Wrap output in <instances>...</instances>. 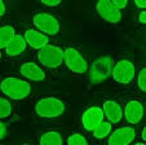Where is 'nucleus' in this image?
<instances>
[{"instance_id":"cd10ccee","label":"nucleus","mask_w":146,"mask_h":145,"mask_svg":"<svg viewBox=\"0 0 146 145\" xmlns=\"http://www.w3.org/2000/svg\"><path fill=\"white\" fill-rule=\"evenodd\" d=\"M141 137H142V140H146V128H142V132H141Z\"/></svg>"},{"instance_id":"412c9836","label":"nucleus","mask_w":146,"mask_h":145,"mask_svg":"<svg viewBox=\"0 0 146 145\" xmlns=\"http://www.w3.org/2000/svg\"><path fill=\"white\" fill-rule=\"evenodd\" d=\"M137 86L140 88L141 92H145L146 91V69L142 67L138 73V77H137Z\"/></svg>"},{"instance_id":"ddd939ff","label":"nucleus","mask_w":146,"mask_h":145,"mask_svg":"<svg viewBox=\"0 0 146 145\" xmlns=\"http://www.w3.org/2000/svg\"><path fill=\"white\" fill-rule=\"evenodd\" d=\"M102 112L110 123H118L123 119V108L115 100H106L102 104Z\"/></svg>"},{"instance_id":"6ab92c4d","label":"nucleus","mask_w":146,"mask_h":145,"mask_svg":"<svg viewBox=\"0 0 146 145\" xmlns=\"http://www.w3.org/2000/svg\"><path fill=\"white\" fill-rule=\"evenodd\" d=\"M12 112H13V106H12L11 101L5 97H0V120L9 117Z\"/></svg>"},{"instance_id":"423d86ee","label":"nucleus","mask_w":146,"mask_h":145,"mask_svg":"<svg viewBox=\"0 0 146 145\" xmlns=\"http://www.w3.org/2000/svg\"><path fill=\"white\" fill-rule=\"evenodd\" d=\"M64 62L70 71L75 74H84L88 70V62L74 47H67L64 51Z\"/></svg>"},{"instance_id":"7ed1b4c3","label":"nucleus","mask_w":146,"mask_h":145,"mask_svg":"<svg viewBox=\"0 0 146 145\" xmlns=\"http://www.w3.org/2000/svg\"><path fill=\"white\" fill-rule=\"evenodd\" d=\"M88 69H89L88 71L89 83L91 84H100V83L105 82L111 75L113 58L110 56H101Z\"/></svg>"},{"instance_id":"393cba45","label":"nucleus","mask_w":146,"mask_h":145,"mask_svg":"<svg viewBox=\"0 0 146 145\" xmlns=\"http://www.w3.org/2000/svg\"><path fill=\"white\" fill-rule=\"evenodd\" d=\"M138 21H140L141 25H145L146 23V12H141L140 14H138Z\"/></svg>"},{"instance_id":"f3484780","label":"nucleus","mask_w":146,"mask_h":145,"mask_svg":"<svg viewBox=\"0 0 146 145\" xmlns=\"http://www.w3.org/2000/svg\"><path fill=\"white\" fill-rule=\"evenodd\" d=\"M14 35H16V30H14L13 26L5 25L0 27V51L5 49L7 45L14 38Z\"/></svg>"},{"instance_id":"7c9ffc66","label":"nucleus","mask_w":146,"mask_h":145,"mask_svg":"<svg viewBox=\"0 0 146 145\" xmlns=\"http://www.w3.org/2000/svg\"><path fill=\"white\" fill-rule=\"evenodd\" d=\"M22 145H31V144H22Z\"/></svg>"},{"instance_id":"a878e982","label":"nucleus","mask_w":146,"mask_h":145,"mask_svg":"<svg viewBox=\"0 0 146 145\" xmlns=\"http://www.w3.org/2000/svg\"><path fill=\"white\" fill-rule=\"evenodd\" d=\"M5 9H7L5 3H4L3 0H0V17H3L5 14Z\"/></svg>"},{"instance_id":"6e6552de","label":"nucleus","mask_w":146,"mask_h":145,"mask_svg":"<svg viewBox=\"0 0 146 145\" xmlns=\"http://www.w3.org/2000/svg\"><path fill=\"white\" fill-rule=\"evenodd\" d=\"M136 139V131L133 127L124 126L119 127L109 135V145H129Z\"/></svg>"},{"instance_id":"f257e3e1","label":"nucleus","mask_w":146,"mask_h":145,"mask_svg":"<svg viewBox=\"0 0 146 145\" xmlns=\"http://www.w3.org/2000/svg\"><path fill=\"white\" fill-rule=\"evenodd\" d=\"M0 91L12 100H23L26 99L31 92V84L27 80L19 79L16 77H8L1 80L0 83Z\"/></svg>"},{"instance_id":"bb28decb","label":"nucleus","mask_w":146,"mask_h":145,"mask_svg":"<svg viewBox=\"0 0 146 145\" xmlns=\"http://www.w3.org/2000/svg\"><path fill=\"white\" fill-rule=\"evenodd\" d=\"M135 4H136V7H138V8H141V9L146 8V1L145 0H136Z\"/></svg>"},{"instance_id":"c85d7f7f","label":"nucleus","mask_w":146,"mask_h":145,"mask_svg":"<svg viewBox=\"0 0 146 145\" xmlns=\"http://www.w3.org/2000/svg\"><path fill=\"white\" fill-rule=\"evenodd\" d=\"M135 145H145V142H143V141H141V142H136Z\"/></svg>"},{"instance_id":"aec40b11","label":"nucleus","mask_w":146,"mask_h":145,"mask_svg":"<svg viewBox=\"0 0 146 145\" xmlns=\"http://www.w3.org/2000/svg\"><path fill=\"white\" fill-rule=\"evenodd\" d=\"M67 145H88V140L79 132L70 135L67 137Z\"/></svg>"},{"instance_id":"c756f323","label":"nucleus","mask_w":146,"mask_h":145,"mask_svg":"<svg viewBox=\"0 0 146 145\" xmlns=\"http://www.w3.org/2000/svg\"><path fill=\"white\" fill-rule=\"evenodd\" d=\"M1 57H3V55H1V51H0V60H1Z\"/></svg>"},{"instance_id":"20e7f679","label":"nucleus","mask_w":146,"mask_h":145,"mask_svg":"<svg viewBox=\"0 0 146 145\" xmlns=\"http://www.w3.org/2000/svg\"><path fill=\"white\" fill-rule=\"evenodd\" d=\"M38 60L48 69H56L64 63V49L58 45L48 44L38 51Z\"/></svg>"},{"instance_id":"9d476101","label":"nucleus","mask_w":146,"mask_h":145,"mask_svg":"<svg viewBox=\"0 0 146 145\" xmlns=\"http://www.w3.org/2000/svg\"><path fill=\"white\" fill-rule=\"evenodd\" d=\"M104 119H105V115H104V112H102V109L100 106L88 108V109L84 110V113L82 115L83 127L89 132L93 131Z\"/></svg>"},{"instance_id":"0eeeda50","label":"nucleus","mask_w":146,"mask_h":145,"mask_svg":"<svg viewBox=\"0 0 146 145\" xmlns=\"http://www.w3.org/2000/svg\"><path fill=\"white\" fill-rule=\"evenodd\" d=\"M33 23L40 33L47 36L57 35L61 29L58 19L49 13H36L33 17Z\"/></svg>"},{"instance_id":"a211bd4d","label":"nucleus","mask_w":146,"mask_h":145,"mask_svg":"<svg viewBox=\"0 0 146 145\" xmlns=\"http://www.w3.org/2000/svg\"><path fill=\"white\" fill-rule=\"evenodd\" d=\"M113 123H110L109 120H102L101 123L98 124V126L96 127V128L93 130V135L96 139L101 140V139H105V137H109V135L111 134V131H113V126H111Z\"/></svg>"},{"instance_id":"9b49d317","label":"nucleus","mask_w":146,"mask_h":145,"mask_svg":"<svg viewBox=\"0 0 146 145\" xmlns=\"http://www.w3.org/2000/svg\"><path fill=\"white\" fill-rule=\"evenodd\" d=\"M96 11L105 21L110 23H119L121 21V12L113 7L110 0H100L96 4Z\"/></svg>"},{"instance_id":"dca6fc26","label":"nucleus","mask_w":146,"mask_h":145,"mask_svg":"<svg viewBox=\"0 0 146 145\" xmlns=\"http://www.w3.org/2000/svg\"><path fill=\"white\" fill-rule=\"evenodd\" d=\"M64 140L60 132L57 131H47L40 136L39 145H62Z\"/></svg>"},{"instance_id":"5701e85b","label":"nucleus","mask_w":146,"mask_h":145,"mask_svg":"<svg viewBox=\"0 0 146 145\" xmlns=\"http://www.w3.org/2000/svg\"><path fill=\"white\" fill-rule=\"evenodd\" d=\"M41 4L49 8H54V7L61 5V0H41Z\"/></svg>"},{"instance_id":"4be33fe9","label":"nucleus","mask_w":146,"mask_h":145,"mask_svg":"<svg viewBox=\"0 0 146 145\" xmlns=\"http://www.w3.org/2000/svg\"><path fill=\"white\" fill-rule=\"evenodd\" d=\"M110 1H111L114 8L118 9V11H121V9L127 8V5H128L127 0H110Z\"/></svg>"},{"instance_id":"1a4fd4ad","label":"nucleus","mask_w":146,"mask_h":145,"mask_svg":"<svg viewBox=\"0 0 146 145\" xmlns=\"http://www.w3.org/2000/svg\"><path fill=\"white\" fill-rule=\"evenodd\" d=\"M123 118H125L129 124H137L143 118V104L137 99L127 101L123 109Z\"/></svg>"},{"instance_id":"f03ea898","label":"nucleus","mask_w":146,"mask_h":145,"mask_svg":"<svg viewBox=\"0 0 146 145\" xmlns=\"http://www.w3.org/2000/svg\"><path fill=\"white\" fill-rule=\"evenodd\" d=\"M66 110V105L58 97H43L35 104V113L40 118H45V119H53V118H58L65 113Z\"/></svg>"},{"instance_id":"f8f14e48","label":"nucleus","mask_w":146,"mask_h":145,"mask_svg":"<svg viewBox=\"0 0 146 145\" xmlns=\"http://www.w3.org/2000/svg\"><path fill=\"white\" fill-rule=\"evenodd\" d=\"M23 38L27 45H30L34 49H41L49 44V36L44 35L43 33H40L39 30L35 29H27L23 33Z\"/></svg>"},{"instance_id":"39448f33","label":"nucleus","mask_w":146,"mask_h":145,"mask_svg":"<svg viewBox=\"0 0 146 145\" xmlns=\"http://www.w3.org/2000/svg\"><path fill=\"white\" fill-rule=\"evenodd\" d=\"M135 65L132 61L127 60V58L119 60L115 65H113V69H111V77H113L114 82L119 83V84H129L135 79Z\"/></svg>"},{"instance_id":"2eb2a0df","label":"nucleus","mask_w":146,"mask_h":145,"mask_svg":"<svg viewBox=\"0 0 146 145\" xmlns=\"http://www.w3.org/2000/svg\"><path fill=\"white\" fill-rule=\"evenodd\" d=\"M26 47H27V44H26L23 35L16 34L14 38L11 40V43L7 45L5 53H7V56H9V57H17V56H19L22 52H25Z\"/></svg>"},{"instance_id":"4468645a","label":"nucleus","mask_w":146,"mask_h":145,"mask_svg":"<svg viewBox=\"0 0 146 145\" xmlns=\"http://www.w3.org/2000/svg\"><path fill=\"white\" fill-rule=\"evenodd\" d=\"M19 73L22 74V77H25L29 80H33V82H43L45 79V71L34 62L23 63L19 67Z\"/></svg>"},{"instance_id":"b1692460","label":"nucleus","mask_w":146,"mask_h":145,"mask_svg":"<svg viewBox=\"0 0 146 145\" xmlns=\"http://www.w3.org/2000/svg\"><path fill=\"white\" fill-rule=\"evenodd\" d=\"M7 136V124L0 120V140H3Z\"/></svg>"}]
</instances>
